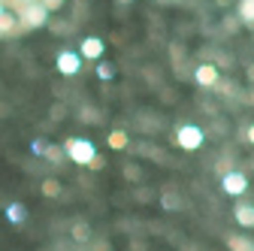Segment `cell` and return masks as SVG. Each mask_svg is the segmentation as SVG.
Instances as JSON below:
<instances>
[{"instance_id": "cell-19", "label": "cell", "mask_w": 254, "mask_h": 251, "mask_svg": "<svg viewBox=\"0 0 254 251\" xmlns=\"http://www.w3.org/2000/svg\"><path fill=\"white\" fill-rule=\"evenodd\" d=\"M121 176H124L127 182H142V179H145V170L136 167V164H124V167H121Z\"/></svg>"}, {"instance_id": "cell-35", "label": "cell", "mask_w": 254, "mask_h": 251, "mask_svg": "<svg viewBox=\"0 0 254 251\" xmlns=\"http://www.w3.org/2000/svg\"><path fill=\"white\" fill-rule=\"evenodd\" d=\"M245 76H248V82L254 85V64H248V67H245Z\"/></svg>"}, {"instance_id": "cell-13", "label": "cell", "mask_w": 254, "mask_h": 251, "mask_svg": "<svg viewBox=\"0 0 254 251\" xmlns=\"http://www.w3.org/2000/svg\"><path fill=\"white\" fill-rule=\"evenodd\" d=\"M227 248L230 251H254V239H248L242 233H227Z\"/></svg>"}, {"instance_id": "cell-37", "label": "cell", "mask_w": 254, "mask_h": 251, "mask_svg": "<svg viewBox=\"0 0 254 251\" xmlns=\"http://www.w3.org/2000/svg\"><path fill=\"white\" fill-rule=\"evenodd\" d=\"M245 103H254V88L248 91V97H245Z\"/></svg>"}, {"instance_id": "cell-2", "label": "cell", "mask_w": 254, "mask_h": 251, "mask_svg": "<svg viewBox=\"0 0 254 251\" xmlns=\"http://www.w3.org/2000/svg\"><path fill=\"white\" fill-rule=\"evenodd\" d=\"M173 142L182 148V151H197V148H203V142H206V130L203 127H197V124H176V130H173Z\"/></svg>"}, {"instance_id": "cell-32", "label": "cell", "mask_w": 254, "mask_h": 251, "mask_svg": "<svg viewBox=\"0 0 254 251\" xmlns=\"http://www.w3.org/2000/svg\"><path fill=\"white\" fill-rule=\"evenodd\" d=\"M9 115H12V106L0 100V121H3V118H9Z\"/></svg>"}, {"instance_id": "cell-29", "label": "cell", "mask_w": 254, "mask_h": 251, "mask_svg": "<svg viewBox=\"0 0 254 251\" xmlns=\"http://www.w3.org/2000/svg\"><path fill=\"white\" fill-rule=\"evenodd\" d=\"M103 167H106V158H103V154H94L91 164H88V170H94V173H100Z\"/></svg>"}, {"instance_id": "cell-4", "label": "cell", "mask_w": 254, "mask_h": 251, "mask_svg": "<svg viewBox=\"0 0 254 251\" xmlns=\"http://www.w3.org/2000/svg\"><path fill=\"white\" fill-rule=\"evenodd\" d=\"M221 191H224L227 197H242L248 191V176L242 170H227L224 176H221Z\"/></svg>"}, {"instance_id": "cell-25", "label": "cell", "mask_w": 254, "mask_h": 251, "mask_svg": "<svg viewBox=\"0 0 254 251\" xmlns=\"http://www.w3.org/2000/svg\"><path fill=\"white\" fill-rule=\"evenodd\" d=\"M215 91H218V97H233V94H236V85H233L230 79H218V82H215Z\"/></svg>"}, {"instance_id": "cell-30", "label": "cell", "mask_w": 254, "mask_h": 251, "mask_svg": "<svg viewBox=\"0 0 254 251\" xmlns=\"http://www.w3.org/2000/svg\"><path fill=\"white\" fill-rule=\"evenodd\" d=\"M64 115H67V106H52L49 109V118L52 121H64Z\"/></svg>"}, {"instance_id": "cell-42", "label": "cell", "mask_w": 254, "mask_h": 251, "mask_svg": "<svg viewBox=\"0 0 254 251\" xmlns=\"http://www.w3.org/2000/svg\"><path fill=\"white\" fill-rule=\"evenodd\" d=\"M0 40H3V34H0Z\"/></svg>"}, {"instance_id": "cell-22", "label": "cell", "mask_w": 254, "mask_h": 251, "mask_svg": "<svg viewBox=\"0 0 254 251\" xmlns=\"http://www.w3.org/2000/svg\"><path fill=\"white\" fill-rule=\"evenodd\" d=\"M43 158H46L49 164H58V167H61V161H64V148H58L55 142H49L46 151H43Z\"/></svg>"}, {"instance_id": "cell-34", "label": "cell", "mask_w": 254, "mask_h": 251, "mask_svg": "<svg viewBox=\"0 0 254 251\" xmlns=\"http://www.w3.org/2000/svg\"><path fill=\"white\" fill-rule=\"evenodd\" d=\"M245 142H248V145H254V124H251V127L245 130Z\"/></svg>"}, {"instance_id": "cell-26", "label": "cell", "mask_w": 254, "mask_h": 251, "mask_svg": "<svg viewBox=\"0 0 254 251\" xmlns=\"http://www.w3.org/2000/svg\"><path fill=\"white\" fill-rule=\"evenodd\" d=\"M88 251H112V242H109V239H97V236H94V239L88 242Z\"/></svg>"}, {"instance_id": "cell-40", "label": "cell", "mask_w": 254, "mask_h": 251, "mask_svg": "<svg viewBox=\"0 0 254 251\" xmlns=\"http://www.w3.org/2000/svg\"><path fill=\"white\" fill-rule=\"evenodd\" d=\"M0 12H6V3H3V0H0Z\"/></svg>"}, {"instance_id": "cell-20", "label": "cell", "mask_w": 254, "mask_h": 251, "mask_svg": "<svg viewBox=\"0 0 254 251\" xmlns=\"http://www.w3.org/2000/svg\"><path fill=\"white\" fill-rule=\"evenodd\" d=\"M12 30H15V12H0V34H3V37H9L12 34Z\"/></svg>"}, {"instance_id": "cell-23", "label": "cell", "mask_w": 254, "mask_h": 251, "mask_svg": "<svg viewBox=\"0 0 254 251\" xmlns=\"http://www.w3.org/2000/svg\"><path fill=\"white\" fill-rule=\"evenodd\" d=\"M170 58H173V67H176V73L185 67V49H182V43H173L170 46Z\"/></svg>"}, {"instance_id": "cell-33", "label": "cell", "mask_w": 254, "mask_h": 251, "mask_svg": "<svg viewBox=\"0 0 254 251\" xmlns=\"http://www.w3.org/2000/svg\"><path fill=\"white\" fill-rule=\"evenodd\" d=\"M130 251H148L142 239H130Z\"/></svg>"}, {"instance_id": "cell-39", "label": "cell", "mask_w": 254, "mask_h": 251, "mask_svg": "<svg viewBox=\"0 0 254 251\" xmlns=\"http://www.w3.org/2000/svg\"><path fill=\"white\" fill-rule=\"evenodd\" d=\"M118 3H121V6H127V3H133V0H118Z\"/></svg>"}, {"instance_id": "cell-36", "label": "cell", "mask_w": 254, "mask_h": 251, "mask_svg": "<svg viewBox=\"0 0 254 251\" xmlns=\"http://www.w3.org/2000/svg\"><path fill=\"white\" fill-rule=\"evenodd\" d=\"M215 3H218V6H230V3H233V0H215Z\"/></svg>"}, {"instance_id": "cell-18", "label": "cell", "mask_w": 254, "mask_h": 251, "mask_svg": "<svg viewBox=\"0 0 254 251\" xmlns=\"http://www.w3.org/2000/svg\"><path fill=\"white\" fill-rule=\"evenodd\" d=\"M139 127H142L145 133H151V130L157 133V130L164 127V121H161V115H142V118H139Z\"/></svg>"}, {"instance_id": "cell-21", "label": "cell", "mask_w": 254, "mask_h": 251, "mask_svg": "<svg viewBox=\"0 0 254 251\" xmlns=\"http://www.w3.org/2000/svg\"><path fill=\"white\" fill-rule=\"evenodd\" d=\"M221 30H224V34H239V30H242V21L227 12L224 18H221Z\"/></svg>"}, {"instance_id": "cell-9", "label": "cell", "mask_w": 254, "mask_h": 251, "mask_svg": "<svg viewBox=\"0 0 254 251\" xmlns=\"http://www.w3.org/2000/svg\"><path fill=\"white\" fill-rule=\"evenodd\" d=\"M233 218H236L239 227H254V203L239 200V203L233 206Z\"/></svg>"}, {"instance_id": "cell-43", "label": "cell", "mask_w": 254, "mask_h": 251, "mask_svg": "<svg viewBox=\"0 0 254 251\" xmlns=\"http://www.w3.org/2000/svg\"><path fill=\"white\" fill-rule=\"evenodd\" d=\"M251 164H254V161H251ZM251 170H254V167H251Z\"/></svg>"}, {"instance_id": "cell-11", "label": "cell", "mask_w": 254, "mask_h": 251, "mask_svg": "<svg viewBox=\"0 0 254 251\" xmlns=\"http://www.w3.org/2000/svg\"><path fill=\"white\" fill-rule=\"evenodd\" d=\"M236 18L242 21V27H254V0H239L236 3Z\"/></svg>"}, {"instance_id": "cell-5", "label": "cell", "mask_w": 254, "mask_h": 251, "mask_svg": "<svg viewBox=\"0 0 254 251\" xmlns=\"http://www.w3.org/2000/svg\"><path fill=\"white\" fill-rule=\"evenodd\" d=\"M55 70H58L61 76H76V73L82 70V58H79V52H73V49L58 52V58H55Z\"/></svg>"}, {"instance_id": "cell-12", "label": "cell", "mask_w": 254, "mask_h": 251, "mask_svg": "<svg viewBox=\"0 0 254 251\" xmlns=\"http://www.w3.org/2000/svg\"><path fill=\"white\" fill-rule=\"evenodd\" d=\"M3 218L9 224H24V218H27V206L24 203H9L6 209H3Z\"/></svg>"}, {"instance_id": "cell-38", "label": "cell", "mask_w": 254, "mask_h": 251, "mask_svg": "<svg viewBox=\"0 0 254 251\" xmlns=\"http://www.w3.org/2000/svg\"><path fill=\"white\" fill-rule=\"evenodd\" d=\"M15 3H18V6H24V3H34V0H15Z\"/></svg>"}, {"instance_id": "cell-15", "label": "cell", "mask_w": 254, "mask_h": 251, "mask_svg": "<svg viewBox=\"0 0 254 251\" xmlns=\"http://www.w3.org/2000/svg\"><path fill=\"white\" fill-rule=\"evenodd\" d=\"M46 27L52 30L55 37H67V34H73V27H76V24H73V21H64V18H55V21L49 18V24H46Z\"/></svg>"}, {"instance_id": "cell-14", "label": "cell", "mask_w": 254, "mask_h": 251, "mask_svg": "<svg viewBox=\"0 0 254 251\" xmlns=\"http://www.w3.org/2000/svg\"><path fill=\"white\" fill-rule=\"evenodd\" d=\"M161 206H164L167 212H179L185 203H182V194H179V191H164V194H161Z\"/></svg>"}, {"instance_id": "cell-7", "label": "cell", "mask_w": 254, "mask_h": 251, "mask_svg": "<svg viewBox=\"0 0 254 251\" xmlns=\"http://www.w3.org/2000/svg\"><path fill=\"white\" fill-rule=\"evenodd\" d=\"M103 55H106V43L100 37H85L82 40V49H79L82 61H100Z\"/></svg>"}, {"instance_id": "cell-16", "label": "cell", "mask_w": 254, "mask_h": 251, "mask_svg": "<svg viewBox=\"0 0 254 251\" xmlns=\"http://www.w3.org/2000/svg\"><path fill=\"white\" fill-rule=\"evenodd\" d=\"M106 142H109V148H115V151H124L127 145H130V136H127L124 130H112Z\"/></svg>"}, {"instance_id": "cell-17", "label": "cell", "mask_w": 254, "mask_h": 251, "mask_svg": "<svg viewBox=\"0 0 254 251\" xmlns=\"http://www.w3.org/2000/svg\"><path fill=\"white\" fill-rule=\"evenodd\" d=\"M40 191H43V197L55 200V197H61L64 188H61V182H58V179H43V188H40Z\"/></svg>"}, {"instance_id": "cell-28", "label": "cell", "mask_w": 254, "mask_h": 251, "mask_svg": "<svg viewBox=\"0 0 254 251\" xmlns=\"http://www.w3.org/2000/svg\"><path fill=\"white\" fill-rule=\"evenodd\" d=\"M133 197H136V203H151V200H154V194L148 191V188H136Z\"/></svg>"}, {"instance_id": "cell-10", "label": "cell", "mask_w": 254, "mask_h": 251, "mask_svg": "<svg viewBox=\"0 0 254 251\" xmlns=\"http://www.w3.org/2000/svg\"><path fill=\"white\" fill-rule=\"evenodd\" d=\"M76 115H79V121H82V124H103V112L94 106V103H82Z\"/></svg>"}, {"instance_id": "cell-27", "label": "cell", "mask_w": 254, "mask_h": 251, "mask_svg": "<svg viewBox=\"0 0 254 251\" xmlns=\"http://www.w3.org/2000/svg\"><path fill=\"white\" fill-rule=\"evenodd\" d=\"M46 145H49V139H34V142H30V154H37V158H43Z\"/></svg>"}, {"instance_id": "cell-3", "label": "cell", "mask_w": 254, "mask_h": 251, "mask_svg": "<svg viewBox=\"0 0 254 251\" xmlns=\"http://www.w3.org/2000/svg\"><path fill=\"white\" fill-rule=\"evenodd\" d=\"M15 21H21V24H18L21 30H40V27L49 24V9L40 3V0H34V3L18 6V18H15Z\"/></svg>"}, {"instance_id": "cell-6", "label": "cell", "mask_w": 254, "mask_h": 251, "mask_svg": "<svg viewBox=\"0 0 254 251\" xmlns=\"http://www.w3.org/2000/svg\"><path fill=\"white\" fill-rule=\"evenodd\" d=\"M190 79H194L200 88H215V82L221 79V70L215 64H197L194 70H190Z\"/></svg>"}, {"instance_id": "cell-24", "label": "cell", "mask_w": 254, "mask_h": 251, "mask_svg": "<svg viewBox=\"0 0 254 251\" xmlns=\"http://www.w3.org/2000/svg\"><path fill=\"white\" fill-rule=\"evenodd\" d=\"M94 73H97V79H100V82H109V79H115V64H109V61H100Z\"/></svg>"}, {"instance_id": "cell-31", "label": "cell", "mask_w": 254, "mask_h": 251, "mask_svg": "<svg viewBox=\"0 0 254 251\" xmlns=\"http://www.w3.org/2000/svg\"><path fill=\"white\" fill-rule=\"evenodd\" d=\"M40 3H43V6H46L49 12H52V9H61L64 3H67V0H40Z\"/></svg>"}, {"instance_id": "cell-1", "label": "cell", "mask_w": 254, "mask_h": 251, "mask_svg": "<svg viewBox=\"0 0 254 251\" xmlns=\"http://www.w3.org/2000/svg\"><path fill=\"white\" fill-rule=\"evenodd\" d=\"M94 154H97V148H94V142L88 136H70L64 142V158H70L76 167H88Z\"/></svg>"}, {"instance_id": "cell-41", "label": "cell", "mask_w": 254, "mask_h": 251, "mask_svg": "<svg viewBox=\"0 0 254 251\" xmlns=\"http://www.w3.org/2000/svg\"><path fill=\"white\" fill-rule=\"evenodd\" d=\"M251 40H254V27H251Z\"/></svg>"}, {"instance_id": "cell-8", "label": "cell", "mask_w": 254, "mask_h": 251, "mask_svg": "<svg viewBox=\"0 0 254 251\" xmlns=\"http://www.w3.org/2000/svg\"><path fill=\"white\" fill-rule=\"evenodd\" d=\"M91 239H94V230H91L88 221H73L70 224V242L73 245H88Z\"/></svg>"}]
</instances>
